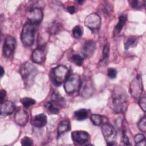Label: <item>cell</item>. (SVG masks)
Masks as SVG:
<instances>
[{
  "label": "cell",
  "mask_w": 146,
  "mask_h": 146,
  "mask_svg": "<svg viewBox=\"0 0 146 146\" xmlns=\"http://www.w3.org/2000/svg\"><path fill=\"white\" fill-rule=\"evenodd\" d=\"M111 108L116 113H124L128 106L126 92L120 87H115L111 94Z\"/></svg>",
  "instance_id": "6da1fadb"
},
{
  "label": "cell",
  "mask_w": 146,
  "mask_h": 146,
  "mask_svg": "<svg viewBox=\"0 0 146 146\" xmlns=\"http://www.w3.org/2000/svg\"><path fill=\"white\" fill-rule=\"evenodd\" d=\"M19 72L25 86H30L37 74L36 67L29 62H25L22 64Z\"/></svg>",
  "instance_id": "7a4b0ae2"
},
{
  "label": "cell",
  "mask_w": 146,
  "mask_h": 146,
  "mask_svg": "<svg viewBox=\"0 0 146 146\" xmlns=\"http://www.w3.org/2000/svg\"><path fill=\"white\" fill-rule=\"evenodd\" d=\"M36 26L33 23L27 22L23 27L21 39L22 44L26 47L33 45L35 40V35L36 32Z\"/></svg>",
  "instance_id": "3957f363"
},
{
  "label": "cell",
  "mask_w": 146,
  "mask_h": 146,
  "mask_svg": "<svg viewBox=\"0 0 146 146\" xmlns=\"http://www.w3.org/2000/svg\"><path fill=\"white\" fill-rule=\"evenodd\" d=\"M68 69L64 66L59 65L54 68L51 71V80L56 86H59L67 80Z\"/></svg>",
  "instance_id": "277c9868"
},
{
  "label": "cell",
  "mask_w": 146,
  "mask_h": 146,
  "mask_svg": "<svg viewBox=\"0 0 146 146\" xmlns=\"http://www.w3.org/2000/svg\"><path fill=\"white\" fill-rule=\"evenodd\" d=\"M81 78L80 76L76 74L70 75L65 81L64 84V88L66 93L68 94H74L79 91L81 86Z\"/></svg>",
  "instance_id": "5b68a950"
},
{
  "label": "cell",
  "mask_w": 146,
  "mask_h": 146,
  "mask_svg": "<svg viewBox=\"0 0 146 146\" xmlns=\"http://www.w3.org/2000/svg\"><path fill=\"white\" fill-rule=\"evenodd\" d=\"M102 132L107 144L114 145L116 139V132L113 127L108 123H104L102 126Z\"/></svg>",
  "instance_id": "8992f818"
},
{
  "label": "cell",
  "mask_w": 146,
  "mask_h": 146,
  "mask_svg": "<svg viewBox=\"0 0 146 146\" xmlns=\"http://www.w3.org/2000/svg\"><path fill=\"white\" fill-rule=\"evenodd\" d=\"M84 25L92 31H96L99 29L101 25L100 17L98 14L91 13L86 17Z\"/></svg>",
  "instance_id": "52a82bcc"
},
{
  "label": "cell",
  "mask_w": 146,
  "mask_h": 146,
  "mask_svg": "<svg viewBox=\"0 0 146 146\" xmlns=\"http://www.w3.org/2000/svg\"><path fill=\"white\" fill-rule=\"evenodd\" d=\"M143 83L140 76L137 75L131 82L129 86V92L131 95L138 99L140 97L143 92Z\"/></svg>",
  "instance_id": "ba28073f"
},
{
  "label": "cell",
  "mask_w": 146,
  "mask_h": 146,
  "mask_svg": "<svg viewBox=\"0 0 146 146\" xmlns=\"http://www.w3.org/2000/svg\"><path fill=\"white\" fill-rule=\"evenodd\" d=\"M79 91L80 96L84 98H88L92 95L94 92V87L90 78H87L82 82Z\"/></svg>",
  "instance_id": "9c48e42d"
},
{
  "label": "cell",
  "mask_w": 146,
  "mask_h": 146,
  "mask_svg": "<svg viewBox=\"0 0 146 146\" xmlns=\"http://www.w3.org/2000/svg\"><path fill=\"white\" fill-rule=\"evenodd\" d=\"M16 47V40L14 38L11 36H7L4 42L2 52L5 57L11 56L15 50Z\"/></svg>",
  "instance_id": "30bf717a"
},
{
  "label": "cell",
  "mask_w": 146,
  "mask_h": 146,
  "mask_svg": "<svg viewBox=\"0 0 146 146\" xmlns=\"http://www.w3.org/2000/svg\"><path fill=\"white\" fill-rule=\"evenodd\" d=\"M28 22L37 25L42 21L43 13L41 9L35 7L30 10L27 14Z\"/></svg>",
  "instance_id": "8fae6325"
},
{
  "label": "cell",
  "mask_w": 146,
  "mask_h": 146,
  "mask_svg": "<svg viewBox=\"0 0 146 146\" xmlns=\"http://www.w3.org/2000/svg\"><path fill=\"white\" fill-rule=\"evenodd\" d=\"M71 138L75 143L78 145H83L89 141L90 136L86 131H75L71 133Z\"/></svg>",
  "instance_id": "7c38bea8"
},
{
  "label": "cell",
  "mask_w": 146,
  "mask_h": 146,
  "mask_svg": "<svg viewBox=\"0 0 146 146\" xmlns=\"http://www.w3.org/2000/svg\"><path fill=\"white\" fill-rule=\"evenodd\" d=\"M96 43L93 40H87L83 44L82 53L86 58H91L94 54L96 50Z\"/></svg>",
  "instance_id": "4fadbf2b"
},
{
  "label": "cell",
  "mask_w": 146,
  "mask_h": 146,
  "mask_svg": "<svg viewBox=\"0 0 146 146\" xmlns=\"http://www.w3.org/2000/svg\"><path fill=\"white\" fill-rule=\"evenodd\" d=\"M46 47L44 45L39 46L32 53V60L35 63L41 64L46 59Z\"/></svg>",
  "instance_id": "5bb4252c"
},
{
  "label": "cell",
  "mask_w": 146,
  "mask_h": 146,
  "mask_svg": "<svg viewBox=\"0 0 146 146\" xmlns=\"http://www.w3.org/2000/svg\"><path fill=\"white\" fill-rule=\"evenodd\" d=\"M28 119L27 112L22 108L17 110L14 115L15 122L20 126H25L28 121Z\"/></svg>",
  "instance_id": "9a60e30c"
},
{
  "label": "cell",
  "mask_w": 146,
  "mask_h": 146,
  "mask_svg": "<svg viewBox=\"0 0 146 146\" xmlns=\"http://www.w3.org/2000/svg\"><path fill=\"white\" fill-rule=\"evenodd\" d=\"M15 109V104L11 101L6 100L1 103V113L2 116H7L11 115L13 113Z\"/></svg>",
  "instance_id": "2e32d148"
},
{
  "label": "cell",
  "mask_w": 146,
  "mask_h": 146,
  "mask_svg": "<svg viewBox=\"0 0 146 146\" xmlns=\"http://www.w3.org/2000/svg\"><path fill=\"white\" fill-rule=\"evenodd\" d=\"M47 123V116L44 113H40L34 116L31 119V124L32 125L41 128L44 127Z\"/></svg>",
  "instance_id": "e0dca14e"
},
{
  "label": "cell",
  "mask_w": 146,
  "mask_h": 146,
  "mask_svg": "<svg viewBox=\"0 0 146 146\" xmlns=\"http://www.w3.org/2000/svg\"><path fill=\"white\" fill-rule=\"evenodd\" d=\"M50 102L55 106L56 107L59 109V107H62L64 104V99L60 96V95L58 92L54 91L51 96Z\"/></svg>",
  "instance_id": "ac0fdd59"
},
{
  "label": "cell",
  "mask_w": 146,
  "mask_h": 146,
  "mask_svg": "<svg viewBox=\"0 0 146 146\" xmlns=\"http://www.w3.org/2000/svg\"><path fill=\"white\" fill-rule=\"evenodd\" d=\"M71 129V124L68 120L65 119L62 120L59 124L58 127V134L59 135H60L62 134H63L64 133H66V132L70 131Z\"/></svg>",
  "instance_id": "d6986e66"
},
{
  "label": "cell",
  "mask_w": 146,
  "mask_h": 146,
  "mask_svg": "<svg viewBox=\"0 0 146 146\" xmlns=\"http://www.w3.org/2000/svg\"><path fill=\"white\" fill-rule=\"evenodd\" d=\"M74 118L79 121L85 120L88 116V111L85 108H81L76 110L74 113Z\"/></svg>",
  "instance_id": "ffe728a7"
},
{
  "label": "cell",
  "mask_w": 146,
  "mask_h": 146,
  "mask_svg": "<svg viewBox=\"0 0 146 146\" xmlns=\"http://www.w3.org/2000/svg\"><path fill=\"white\" fill-rule=\"evenodd\" d=\"M90 119L94 125L99 126L103 123L104 117L99 114H92L90 117Z\"/></svg>",
  "instance_id": "44dd1931"
},
{
  "label": "cell",
  "mask_w": 146,
  "mask_h": 146,
  "mask_svg": "<svg viewBox=\"0 0 146 146\" xmlns=\"http://www.w3.org/2000/svg\"><path fill=\"white\" fill-rule=\"evenodd\" d=\"M127 21V17L125 15H122L119 17V21L115 26V31L117 33H119L122 30L123 26H124Z\"/></svg>",
  "instance_id": "7402d4cb"
},
{
  "label": "cell",
  "mask_w": 146,
  "mask_h": 146,
  "mask_svg": "<svg viewBox=\"0 0 146 146\" xmlns=\"http://www.w3.org/2000/svg\"><path fill=\"white\" fill-rule=\"evenodd\" d=\"M44 107L46 111L50 114L56 115L59 112V109L54 106L50 102L46 103L44 105Z\"/></svg>",
  "instance_id": "603a6c76"
},
{
  "label": "cell",
  "mask_w": 146,
  "mask_h": 146,
  "mask_svg": "<svg viewBox=\"0 0 146 146\" xmlns=\"http://www.w3.org/2000/svg\"><path fill=\"white\" fill-rule=\"evenodd\" d=\"M135 145L137 146H145L146 144V140L145 136L141 133L136 135L134 137Z\"/></svg>",
  "instance_id": "cb8c5ba5"
},
{
  "label": "cell",
  "mask_w": 146,
  "mask_h": 146,
  "mask_svg": "<svg viewBox=\"0 0 146 146\" xmlns=\"http://www.w3.org/2000/svg\"><path fill=\"white\" fill-rule=\"evenodd\" d=\"M21 102L23 104V106L26 108L30 107V106H33L36 103L35 100L34 99L27 97L22 98L21 99Z\"/></svg>",
  "instance_id": "d4e9b609"
},
{
  "label": "cell",
  "mask_w": 146,
  "mask_h": 146,
  "mask_svg": "<svg viewBox=\"0 0 146 146\" xmlns=\"http://www.w3.org/2000/svg\"><path fill=\"white\" fill-rule=\"evenodd\" d=\"M72 33L74 38L79 39L83 35V29L80 26H76L72 29Z\"/></svg>",
  "instance_id": "484cf974"
},
{
  "label": "cell",
  "mask_w": 146,
  "mask_h": 146,
  "mask_svg": "<svg viewBox=\"0 0 146 146\" xmlns=\"http://www.w3.org/2000/svg\"><path fill=\"white\" fill-rule=\"evenodd\" d=\"M72 61L77 66H80L83 62V58L79 54H74L71 56Z\"/></svg>",
  "instance_id": "4316f807"
},
{
  "label": "cell",
  "mask_w": 146,
  "mask_h": 146,
  "mask_svg": "<svg viewBox=\"0 0 146 146\" xmlns=\"http://www.w3.org/2000/svg\"><path fill=\"white\" fill-rule=\"evenodd\" d=\"M144 116L142 117L137 123V126L139 129L143 132H146V119Z\"/></svg>",
  "instance_id": "83f0119b"
},
{
  "label": "cell",
  "mask_w": 146,
  "mask_h": 146,
  "mask_svg": "<svg viewBox=\"0 0 146 146\" xmlns=\"http://www.w3.org/2000/svg\"><path fill=\"white\" fill-rule=\"evenodd\" d=\"M145 1H132L131 2H130V5H131V6L132 7V8H134V9H139L140 7H141L142 6H144L145 5Z\"/></svg>",
  "instance_id": "f1b7e54d"
},
{
  "label": "cell",
  "mask_w": 146,
  "mask_h": 146,
  "mask_svg": "<svg viewBox=\"0 0 146 146\" xmlns=\"http://www.w3.org/2000/svg\"><path fill=\"white\" fill-rule=\"evenodd\" d=\"M136 42V38L134 37H129L127 40L124 43V48L125 50L129 49L130 47H131Z\"/></svg>",
  "instance_id": "f546056e"
},
{
  "label": "cell",
  "mask_w": 146,
  "mask_h": 146,
  "mask_svg": "<svg viewBox=\"0 0 146 146\" xmlns=\"http://www.w3.org/2000/svg\"><path fill=\"white\" fill-rule=\"evenodd\" d=\"M21 144L25 146H30L33 144V140L32 139L27 136H25L21 141Z\"/></svg>",
  "instance_id": "4dcf8cb0"
},
{
  "label": "cell",
  "mask_w": 146,
  "mask_h": 146,
  "mask_svg": "<svg viewBox=\"0 0 146 146\" xmlns=\"http://www.w3.org/2000/svg\"><path fill=\"white\" fill-rule=\"evenodd\" d=\"M109 52H110V45L109 44H106L103 50V54H102V60H106L108 58L109 56Z\"/></svg>",
  "instance_id": "1f68e13d"
},
{
  "label": "cell",
  "mask_w": 146,
  "mask_h": 146,
  "mask_svg": "<svg viewBox=\"0 0 146 146\" xmlns=\"http://www.w3.org/2000/svg\"><path fill=\"white\" fill-rule=\"evenodd\" d=\"M107 75L110 79H115L117 75V71L114 68H108L107 70Z\"/></svg>",
  "instance_id": "d6a6232c"
},
{
  "label": "cell",
  "mask_w": 146,
  "mask_h": 146,
  "mask_svg": "<svg viewBox=\"0 0 146 146\" xmlns=\"http://www.w3.org/2000/svg\"><path fill=\"white\" fill-rule=\"evenodd\" d=\"M121 143L123 145H131L129 141V139H128V136H127L125 131H123V135H122L121 139Z\"/></svg>",
  "instance_id": "836d02e7"
},
{
  "label": "cell",
  "mask_w": 146,
  "mask_h": 146,
  "mask_svg": "<svg viewBox=\"0 0 146 146\" xmlns=\"http://www.w3.org/2000/svg\"><path fill=\"white\" fill-rule=\"evenodd\" d=\"M139 106L143 111L145 112L146 110V98L145 96L141 98L139 100Z\"/></svg>",
  "instance_id": "e575fe53"
},
{
  "label": "cell",
  "mask_w": 146,
  "mask_h": 146,
  "mask_svg": "<svg viewBox=\"0 0 146 146\" xmlns=\"http://www.w3.org/2000/svg\"><path fill=\"white\" fill-rule=\"evenodd\" d=\"M59 25H57L56 23H53L52 25L50 28V33L52 34H56V33H58V31L59 30Z\"/></svg>",
  "instance_id": "d590c367"
},
{
  "label": "cell",
  "mask_w": 146,
  "mask_h": 146,
  "mask_svg": "<svg viewBox=\"0 0 146 146\" xmlns=\"http://www.w3.org/2000/svg\"><path fill=\"white\" fill-rule=\"evenodd\" d=\"M67 11L68 13H70L71 14H73L75 12V7L73 6H70L67 7Z\"/></svg>",
  "instance_id": "8d00e7d4"
},
{
  "label": "cell",
  "mask_w": 146,
  "mask_h": 146,
  "mask_svg": "<svg viewBox=\"0 0 146 146\" xmlns=\"http://www.w3.org/2000/svg\"><path fill=\"white\" fill-rule=\"evenodd\" d=\"M6 95V92L5 90H2L1 91V103H2L3 102V99Z\"/></svg>",
  "instance_id": "74e56055"
},
{
  "label": "cell",
  "mask_w": 146,
  "mask_h": 146,
  "mask_svg": "<svg viewBox=\"0 0 146 146\" xmlns=\"http://www.w3.org/2000/svg\"><path fill=\"white\" fill-rule=\"evenodd\" d=\"M4 74H5V71L3 70V68L1 66V77L2 78Z\"/></svg>",
  "instance_id": "f35d334b"
},
{
  "label": "cell",
  "mask_w": 146,
  "mask_h": 146,
  "mask_svg": "<svg viewBox=\"0 0 146 146\" xmlns=\"http://www.w3.org/2000/svg\"><path fill=\"white\" fill-rule=\"evenodd\" d=\"M83 2H84V1H78V2L79 3H82Z\"/></svg>",
  "instance_id": "ab89813d"
}]
</instances>
